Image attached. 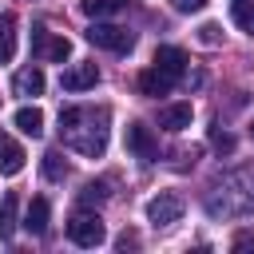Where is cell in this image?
<instances>
[{"label":"cell","mask_w":254,"mask_h":254,"mask_svg":"<svg viewBox=\"0 0 254 254\" xmlns=\"http://www.w3.org/2000/svg\"><path fill=\"white\" fill-rule=\"evenodd\" d=\"M60 139L79 151V155H103L107 147V111H91V107H64L60 111Z\"/></svg>","instance_id":"cell-1"},{"label":"cell","mask_w":254,"mask_h":254,"mask_svg":"<svg viewBox=\"0 0 254 254\" xmlns=\"http://www.w3.org/2000/svg\"><path fill=\"white\" fill-rule=\"evenodd\" d=\"M67 238L75 242V246H99L103 238H107V230H103V218L99 214H91V210H75L71 218H67Z\"/></svg>","instance_id":"cell-2"},{"label":"cell","mask_w":254,"mask_h":254,"mask_svg":"<svg viewBox=\"0 0 254 254\" xmlns=\"http://www.w3.org/2000/svg\"><path fill=\"white\" fill-rule=\"evenodd\" d=\"M32 56H36L40 64H64V60L71 56V40H67V36H56V32H48V28H36V32H32Z\"/></svg>","instance_id":"cell-3"},{"label":"cell","mask_w":254,"mask_h":254,"mask_svg":"<svg viewBox=\"0 0 254 254\" xmlns=\"http://www.w3.org/2000/svg\"><path fill=\"white\" fill-rule=\"evenodd\" d=\"M87 44H95V48H103V52H131L135 48V36L127 32V28H119V24H91L87 32Z\"/></svg>","instance_id":"cell-4"},{"label":"cell","mask_w":254,"mask_h":254,"mask_svg":"<svg viewBox=\"0 0 254 254\" xmlns=\"http://www.w3.org/2000/svg\"><path fill=\"white\" fill-rule=\"evenodd\" d=\"M183 210H187V202H183L179 190H159V194L147 202V218H151L155 226H171V222H179Z\"/></svg>","instance_id":"cell-5"},{"label":"cell","mask_w":254,"mask_h":254,"mask_svg":"<svg viewBox=\"0 0 254 254\" xmlns=\"http://www.w3.org/2000/svg\"><path fill=\"white\" fill-rule=\"evenodd\" d=\"M127 151L139 155L143 163H155V159H159V143H155L151 127H143V123H127Z\"/></svg>","instance_id":"cell-6"},{"label":"cell","mask_w":254,"mask_h":254,"mask_svg":"<svg viewBox=\"0 0 254 254\" xmlns=\"http://www.w3.org/2000/svg\"><path fill=\"white\" fill-rule=\"evenodd\" d=\"M99 83V67L95 64H75V67H67L64 75H60V87L64 91H87V87H95Z\"/></svg>","instance_id":"cell-7"},{"label":"cell","mask_w":254,"mask_h":254,"mask_svg":"<svg viewBox=\"0 0 254 254\" xmlns=\"http://www.w3.org/2000/svg\"><path fill=\"white\" fill-rule=\"evenodd\" d=\"M155 67H163L167 75L183 79V75H187V52H183V48H171V44H163V48H155Z\"/></svg>","instance_id":"cell-8"},{"label":"cell","mask_w":254,"mask_h":254,"mask_svg":"<svg viewBox=\"0 0 254 254\" xmlns=\"http://www.w3.org/2000/svg\"><path fill=\"white\" fill-rule=\"evenodd\" d=\"M175 83H179V79H175V75H167L163 67H147V71L139 75V91H143V95H155V99H159V95H167Z\"/></svg>","instance_id":"cell-9"},{"label":"cell","mask_w":254,"mask_h":254,"mask_svg":"<svg viewBox=\"0 0 254 254\" xmlns=\"http://www.w3.org/2000/svg\"><path fill=\"white\" fill-rule=\"evenodd\" d=\"M190 103H171V107H163L159 111V127L163 131H183V127H190Z\"/></svg>","instance_id":"cell-10"},{"label":"cell","mask_w":254,"mask_h":254,"mask_svg":"<svg viewBox=\"0 0 254 254\" xmlns=\"http://www.w3.org/2000/svg\"><path fill=\"white\" fill-rule=\"evenodd\" d=\"M24 147L12 143V139H0V175H20L24 171Z\"/></svg>","instance_id":"cell-11"},{"label":"cell","mask_w":254,"mask_h":254,"mask_svg":"<svg viewBox=\"0 0 254 254\" xmlns=\"http://www.w3.org/2000/svg\"><path fill=\"white\" fill-rule=\"evenodd\" d=\"M12 87H16V95L32 99V95H40V91H44V71H40V67H24V71H16Z\"/></svg>","instance_id":"cell-12"},{"label":"cell","mask_w":254,"mask_h":254,"mask_svg":"<svg viewBox=\"0 0 254 254\" xmlns=\"http://www.w3.org/2000/svg\"><path fill=\"white\" fill-rule=\"evenodd\" d=\"M48 214H52V202L40 194V198L28 202V218H24V226H28L32 234H44V230H48Z\"/></svg>","instance_id":"cell-13"},{"label":"cell","mask_w":254,"mask_h":254,"mask_svg":"<svg viewBox=\"0 0 254 254\" xmlns=\"http://www.w3.org/2000/svg\"><path fill=\"white\" fill-rule=\"evenodd\" d=\"M12 123H16L24 135H32V139L44 135V111H40V107H20V111L12 115Z\"/></svg>","instance_id":"cell-14"},{"label":"cell","mask_w":254,"mask_h":254,"mask_svg":"<svg viewBox=\"0 0 254 254\" xmlns=\"http://www.w3.org/2000/svg\"><path fill=\"white\" fill-rule=\"evenodd\" d=\"M16 56V16L4 12L0 16V64H8Z\"/></svg>","instance_id":"cell-15"},{"label":"cell","mask_w":254,"mask_h":254,"mask_svg":"<svg viewBox=\"0 0 254 254\" xmlns=\"http://www.w3.org/2000/svg\"><path fill=\"white\" fill-rule=\"evenodd\" d=\"M16 206H20V198L8 190V194L0 198V238H4V242L16 234Z\"/></svg>","instance_id":"cell-16"},{"label":"cell","mask_w":254,"mask_h":254,"mask_svg":"<svg viewBox=\"0 0 254 254\" xmlns=\"http://www.w3.org/2000/svg\"><path fill=\"white\" fill-rule=\"evenodd\" d=\"M230 16H234V24L242 32L254 36V0H230Z\"/></svg>","instance_id":"cell-17"},{"label":"cell","mask_w":254,"mask_h":254,"mask_svg":"<svg viewBox=\"0 0 254 254\" xmlns=\"http://www.w3.org/2000/svg\"><path fill=\"white\" fill-rule=\"evenodd\" d=\"M127 8V0H83V12L91 16V20H99V16H115V12H123Z\"/></svg>","instance_id":"cell-18"},{"label":"cell","mask_w":254,"mask_h":254,"mask_svg":"<svg viewBox=\"0 0 254 254\" xmlns=\"http://www.w3.org/2000/svg\"><path fill=\"white\" fill-rule=\"evenodd\" d=\"M44 175H48L52 183H60V179L67 175V163H64L60 151H48V155H44Z\"/></svg>","instance_id":"cell-19"},{"label":"cell","mask_w":254,"mask_h":254,"mask_svg":"<svg viewBox=\"0 0 254 254\" xmlns=\"http://www.w3.org/2000/svg\"><path fill=\"white\" fill-rule=\"evenodd\" d=\"M210 147H214L218 155H230V151H234V135H226L222 127H210Z\"/></svg>","instance_id":"cell-20"},{"label":"cell","mask_w":254,"mask_h":254,"mask_svg":"<svg viewBox=\"0 0 254 254\" xmlns=\"http://www.w3.org/2000/svg\"><path fill=\"white\" fill-rule=\"evenodd\" d=\"M107 198V183H87L79 190V202H103Z\"/></svg>","instance_id":"cell-21"},{"label":"cell","mask_w":254,"mask_h":254,"mask_svg":"<svg viewBox=\"0 0 254 254\" xmlns=\"http://www.w3.org/2000/svg\"><path fill=\"white\" fill-rule=\"evenodd\" d=\"M238 254H254V230H238L234 234V242H230Z\"/></svg>","instance_id":"cell-22"},{"label":"cell","mask_w":254,"mask_h":254,"mask_svg":"<svg viewBox=\"0 0 254 254\" xmlns=\"http://www.w3.org/2000/svg\"><path fill=\"white\" fill-rule=\"evenodd\" d=\"M198 40L202 44H218V24H202L198 28Z\"/></svg>","instance_id":"cell-23"},{"label":"cell","mask_w":254,"mask_h":254,"mask_svg":"<svg viewBox=\"0 0 254 254\" xmlns=\"http://www.w3.org/2000/svg\"><path fill=\"white\" fill-rule=\"evenodd\" d=\"M171 4H175L179 12H198V8L206 4V0H171Z\"/></svg>","instance_id":"cell-24"},{"label":"cell","mask_w":254,"mask_h":254,"mask_svg":"<svg viewBox=\"0 0 254 254\" xmlns=\"http://www.w3.org/2000/svg\"><path fill=\"white\" fill-rule=\"evenodd\" d=\"M250 135H254V123H250Z\"/></svg>","instance_id":"cell-25"}]
</instances>
